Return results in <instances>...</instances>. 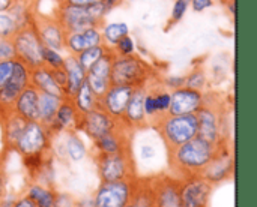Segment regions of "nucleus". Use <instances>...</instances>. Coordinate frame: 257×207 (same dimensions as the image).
<instances>
[{
  "instance_id": "39",
  "label": "nucleus",
  "mask_w": 257,
  "mask_h": 207,
  "mask_svg": "<svg viewBox=\"0 0 257 207\" xmlns=\"http://www.w3.org/2000/svg\"><path fill=\"white\" fill-rule=\"evenodd\" d=\"M8 59H15L12 39L0 36V60H8Z\"/></svg>"
},
{
  "instance_id": "7",
  "label": "nucleus",
  "mask_w": 257,
  "mask_h": 207,
  "mask_svg": "<svg viewBox=\"0 0 257 207\" xmlns=\"http://www.w3.org/2000/svg\"><path fill=\"white\" fill-rule=\"evenodd\" d=\"M14 45L15 59L24 63L30 71L44 65L45 45L42 44L32 20L15 32L11 38Z\"/></svg>"
},
{
  "instance_id": "1",
  "label": "nucleus",
  "mask_w": 257,
  "mask_h": 207,
  "mask_svg": "<svg viewBox=\"0 0 257 207\" xmlns=\"http://www.w3.org/2000/svg\"><path fill=\"white\" fill-rule=\"evenodd\" d=\"M217 146L197 135L193 140L172 150H167L169 167H170V171L173 173L172 176L179 180H184L193 176H200L203 168L209 164V161L215 155Z\"/></svg>"
},
{
  "instance_id": "36",
  "label": "nucleus",
  "mask_w": 257,
  "mask_h": 207,
  "mask_svg": "<svg viewBox=\"0 0 257 207\" xmlns=\"http://www.w3.org/2000/svg\"><path fill=\"white\" fill-rule=\"evenodd\" d=\"M113 51L116 56H128V54H134L136 51V44H134V39L128 35L122 36L117 44L113 47Z\"/></svg>"
},
{
  "instance_id": "40",
  "label": "nucleus",
  "mask_w": 257,
  "mask_h": 207,
  "mask_svg": "<svg viewBox=\"0 0 257 207\" xmlns=\"http://www.w3.org/2000/svg\"><path fill=\"white\" fill-rule=\"evenodd\" d=\"M14 60L15 59H8V60H0V89L6 84L9 80L12 69H14Z\"/></svg>"
},
{
  "instance_id": "18",
  "label": "nucleus",
  "mask_w": 257,
  "mask_h": 207,
  "mask_svg": "<svg viewBox=\"0 0 257 207\" xmlns=\"http://www.w3.org/2000/svg\"><path fill=\"white\" fill-rule=\"evenodd\" d=\"M134 87L111 84L108 90L99 98V108H102L107 114H110L116 120H122L128 101L133 95Z\"/></svg>"
},
{
  "instance_id": "54",
  "label": "nucleus",
  "mask_w": 257,
  "mask_h": 207,
  "mask_svg": "<svg viewBox=\"0 0 257 207\" xmlns=\"http://www.w3.org/2000/svg\"><path fill=\"white\" fill-rule=\"evenodd\" d=\"M205 207H208V206H205Z\"/></svg>"
},
{
  "instance_id": "8",
  "label": "nucleus",
  "mask_w": 257,
  "mask_h": 207,
  "mask_svg": "<svg viewBox=\"0 0 257 207\" xmlns=\"http://www.w3.org/2000/svg\"><path fill=\"white\" fill-rule=\"evenodd\" d=\"M53 138L48 128L41 122H27L14 146V152L20 156L50 155L53 152Z\"/></svg>"
},
{
  "instance_id": "33",
  "label": "nucleus",
  "mask_w": 257,
  "mask_h": 207,
  "mask_svg": "<svg viewBox=\"0 0 257 207\" xmlns=\"http://www.w3.org/2000/svg\"><path fill=\"white\" fill-rule=\"evenodd\" d=\"M107 50H108V47H105L104 44H99V45H95V47H90V48L83 50V51L78 53L75 57L78 59L80 65L87 71L98 59H101V57L105 54Z\"/></svg>"
},
{
  "instance_id": "11",
  "label": "nucleus",
  "mask_w": 257,
  "mask_h": 207,
  "mask_svg": "<svg viewBox=\"0 0 257 207\" xmlns=\"http://www.w3.org/2000/svg\"><path fill=\"white\" fill-rule=\"evenodd\" d=\"M134 189L133 180L101 182L92 198L95 207H126L131 201Z\"/></svg>"
},
{
  "instance_id": "37",
  "label": "nucleus",
  "mask_w": 257,
  "mask_h": 207,
  "mask_svg": "<svg viewBox=\"0 0 257 207\" xmlns=\"http://www.w3.org/2000/svg\"><path fill=\"white\" fill-rule=\"evenodd\" d=\"M44 65L48 66L50 69H60L65 65V57L59 51H54L51 48H45V51H44Z\"/></svg>"
},
{
  "instance_id": "30",
  "label": "nucleus",
  "mask_w": 257,
  "mask_h": 207,
  "mask_svg": "<svg viewBox=\"0 0 257 207\" xmlns=\"http://www.w3.org/2000/svg\"><path fill=\"white\" fill-rule=\"evenodd\" d=\"M60 102H62V98L39 92V122L42 125L45 126L51 125Z\"/></svg>"
},
{
  "instance_id": "55",
  "label": "nucleus",
  "mask_w": 257,
  "mask_h": 207,
  "mask_svg": "<svg viewBox=\"0 0 257 207\" xmlns=\"http://www.w3.org/2000/svg\"><path fill=\"white\" fill-rule=\"evenodd\" d=\"M0 198H2V197H0Z\"/></svg>"
},
{
  "instance_id": "47",
  "label": "nucleus",
  "mask_w": 257,
  "mask_h": 207,
  "mask_svg": "<svg viewBox=\"0 0 257 207\" xmlns=\"http://www.w3.org/2000/svg\"><path fill=\"white\" fill-rule=\"evenodd\" d=\"M74 207H95L92 197H83L74 201Z\"/></svg>"
},
{
  "instance_id": "19",
  "label": "nucleus",
  "mask_w": 257,
  "mask_h": 207,
  "mask_svg": "<svg viewBox=\"0 0 257 207\" xmlns=\"http://www.w3.org/2000/svg\"><path fill=\"white\" fill-rule=\"evenodd\" d=\"M203 105V92L179 87L170 90V107L167 114H196Z\"/></svg>"
},
{
  "instance_id": "5",
  "label": "nucleus",
  "mask_w": 257,
  "mask_h": 207,
  "mask_svg": "<svg viewBox=\"0 0 257 207\" xmlns=\"http://www.w3.org/2000/svg\"><path fill=\"white\" fill-rule=\"evenodd\" d=\"M167 150H172L194 137H197V116L196 114H164L160 117L154 126Z\"/></svg>"
},
{
  "instance_id": "2",
  "label": "nucleus",
  "mask_w": 257,
  "mask_h": 207,
  "mask_svg": "<svg viewBox=\"0 0 257 207\" xmlns=\"http://www.w3.org/2000/svg\"><path fill=\"white\" fill-rule=\"evenodd\" d=\"M111 9L107 6L105 0L90 5V6H69V5H59L57 9L53 12L65 33L81 32L86 29L98 27L102 29L105 24V17Z\"/></svg>"
},
{
  "instance_id": "46",
  "label": "nucleus",
  "mask_w": 257,
  "mask_h": 207,
  "mask_svg": "<svg viewBox=\"0 0 257 207\" xmlns=\"http://www.w3.org/2000/svg\"><path fill=\"white\" fill-rule=\"evenodd\" d=\"M155 155H157V152H155V147H154V146H149V144L142 146V149H140V156H142L145 161L155 158Z\"/></svg>"
},
{
  "instance_id": "48",
  "label": "nucleus",
  "mask_w": 257,
  "mask_h": 207,
  "mask_svg": "<svg viewBox=\"0 0 257 207\" xmlns=\"http://www.w3.org/2000/svg\"><path fill=\"white\" fill-rule=\"evenodd\" d=\"M15 0H0V12L3 11H8L12 5H14Z\"/></svg>"
},
{
  "instance_id": "17",
  "label": "nucleus",
  "mask_w": 257,
  "mask_h": 207,
  "mask_svg": "<svg viewBox=\"0 0 257 207\" xmlns=\"http://www.w3.org/2000/svg\"><path fill=\"white\" fill-rule=\"evenodd\" d=\"M81 116L83 114L77 110V107L74 105V101L71 98H63L56 111L54 120L47 128L53 137H57L63 132H72V131L78 132Z\"/></svg>"
},
{
  "instance_id": "38",
  "label": "nucleus",
  "mask_w": 257,
  "mask_h": 207,
  "mask_svg": "<svg viewBox=\"0 0 257 207\" xmlns=\"http://www.w3.org/2000/svg\"><path fill=\"white\" fill-rule=\"evenodd\" d=\"M160 81L166 89L175 90V89H179V87L185 86V75H169V77L161 78Z\"/></svg>"
},
{
  "instance_id": "41",
  "label": "nucleus",
  "mask_w": 257,
  "mask_h": 207,
  "mask_svg": "<svg viewBox=\"0 0 257 207\" xmlns=\"http://www.w3.org/2000/svg\"><path fill=\"white\" fill-rule=\"evenodd\" d=\"M190 5L194 12H203L214 6V0H190Z\"/></svg>"
},
{
  "instance_id": "25",
  "label": "nucleus",
  "mask_w": 257,
  "mask_h": 207,
  "mask_svg": "<svg viewBox=\"0 0 257 207\" xmlns=\"http://www.w3.org/2000/svg\"><path fill=\"white\" fill-rule=\"evenodd\" d=\"M66 71V87H65V96L66 98H74L81 84L86 81V69L80 65L78 59L74 54H68L65 57V65Z\"/></svg>"
},
{
  "instance_id": "35",
  "label": "nucleus",
  "mask_w": 257,
  "mask_h": 207,
  "mask_svg": "<svg viewBox=\"0 0 257 207\" xmlns=\"http://www.w3.org/2000/svg\"><path fill=\"white\" fill-rule=\"evenodd\" d=\"M188 6H190V2H187V0H175L173 8H172L170 18L167 21V29L166 30H169L170 27H173L175 24H178L184 18V15L188 11Z\"/></svg>"
},
{
  "instance_id": "26",
  "label": "nucleus",
  "mask_w": 257,
  "mask_h": 207,
  "mask_svg": "<svg viewBox=\"0 0 257 207\" xmlns=\"http://www.w3.org/2000/svg\"><path fill=\"white\" fill-rule=\"evenodd\" d=\"M27 120H24L21 116H18L14 110H9L5 117L0 120L2 131H3V144L5 150H14V146L17 140L20 138Z\"/></svg>"
},
{
  "instance_id": "32",
  "label": "nucleus",
  "mask_w": 257,
  "mask_h": 207,
  "mask_svg": "<svg viewBox=\"0 0 257 207\" xmlns=\"http://www.w3.org/2000/svg\"><path fill=\"white\" fill-rule=\"evenodd\" d=\"M185 87L205 92L208 87V74L202 65H196L188 74H185Z\"/></svg>"
},
{
  "instance_id": "53",
  "label": "nucleus",
  "mask_w": 257,
  "mask_h": 207,
  "mask_svg": "<svg viewBox=\"0 0 257 207\" xmlns=\"http://www.w3.org/2000/svg\"><path fill=\"white\" fill-rule=\"evenodd\" d=\"M187 2H190V0H187Z\"/></svg>"
},
{
  "instance_id": "50",
  "label": "nucleus",
  "mask_w": 257,
  "mask_h": 207,
  "mask_svg": "<svg viewBox=\"0 0 257 207\" xmlns=\"http://www.w3.org/2000/svg\"><path fill=\"white\" fill-rule=\"evenodd\" d=\"M8 111H9V110H6V108H5V107H3V105L0 104V120H2L3 117H5V114H6Z\"/></svg>"
},
{
  "instance_id": "6",
  "label": "nucleus",
  "mask_w": 257,
  "mask_h": 207,
  "mask_svg": "<svg viewBox=\"0 0 257 207\" xmlns=\"http://www.w3.org/2000/svg\"><path fill=\"white\" fill-rule=\"evenodd\" d=\"M95 164L101 182H119V180H133L137 177L136 161L133 149L119 152V153H95Z\"/></svg>"
},
{
  "instance_id": "3",
  "label": "nucleus",
  "mask_w": 257,
  "mask_h": 207,
  "mask_svg": "<svg viewBox=\"0 0 257 207\" xmlns=\"http://www.w3.org/2000/svg\"><path fill=\"white\" fill-rule=\"evenodd\" d=\"M197 116V135L212 144H220L226 137V114L223 108V102L218 93L215 92H203V105L196 113Z\"/></svg>"
},
{
  "instance_id": "12",
  "label": "nucleus",
  "mask_w": 257,
  "mask_h": 207,
  "mask_svg": "<svg viewBox=\"0 0 257 207\" xmlns=\"http://www.w3.org/2000/svg\"><path fill=\"white\" fill-rule=\"evenodd\" d=\"M122 120L113 119L110 114H107L102 108H95L86 114L81 116L80 125H78V132L86 134L92 141L101 138L102 135L114 131Z\"/></svg>"
},
{
  "instance_id": "49",
  "label": "nucleus",
  "mask_w": 257,
  "mask_h": 207,
  "mask_svg": "<svg viewBox=\"0 0 257 207\" xmlns=\"http://www.w3.org/2000/svg\"><path fill=\"white\" fill-rule=\"evenodd\" d=\"M123 2H125V0H105V3H107V6H108L110 9H114V8H117V6H120Z\"/></svg>"
},
{
  "instance_id": "52",
  "label": "nucleus",
  "mask_w": 257,
  "mask_h": 207,
  "mask_svg": "<svg viewBox=\"0 0 257 207\" xmlns=\"http://www.w3.org/2000/svg\"><path fill=\"white\" fill-rule=\"evenodd\" d=\"M152 207H158V206H157V204H154V206H152Z\"/></svg>"
},
{
  "instance_id": "24",
  "label": "nucleus",
  "mask_w": 257,
  "mask_h": 207,
  "mask_svg": "<svg viewBox=\"0 0 257 207\" xmlns=\"http://www.w3.org/2000/svg\"><path fill=\"white\" fill-rule=\"evenodd\" d=\"M30 84L41 93H48L57 98H66L63 89L56 83L51 69L45 65L30 71Z\"/></svg>"
},
{
  "instance_id": "51",
  "label": "nucleus",
  "mask_w": 257,
  "mask_h": 207,
  "mask_svg": "<svg viewBox=\"0 0 257 207\" xmlns=\"http://www.w3.org/2000/svg\"><path fill=\"white\" fill-rule=\"evenodd\" d=\"M220 3H223V5H226V3H229V2H233V0H218Z\"/></svg>"
},
{
  "instance_id": "22",
  "label": "nucleus",
  "mask_w": 257,
  "mask_h": 207,
  "mask_svg": "<svg viewBox=\"0 0 257 207\" xmlns=\"http://www.w3.org/2000/svg\"><path fill=\"white\" fill-rule=\"evenodd\" d=\"M99 44H102V35H101V29L98 27L86 29L81 32L65 33V51L68 54L77 56L83 50Z\"/></svg>"
},
{
  "instance_id": "45",
  "label": "nucleus",
  "mask_w": 257,
  "mask_h": 207,
  "mask_svg": "<svg viewBox=\"0 0 257 207\" xmlns=\"http://www.w3.org/2000/svg\"><path fill=\"white\" fill-rule=\"evenodd\" d=\"M11 207H38V206L33 203V200H32V198H29V197L24 194V195L18 197L17 200H14V201H12V204H11Z\"/></svg>"
},
{
  "instance_id": "10",
  "label": "nucleus",
  "mask_w": 257,
  "mask_h": 207,
  "mask_svg": "<svg viewBox=\"0 0 257 207\" xmlns=\"http://www.w3.org/2000/svg\"><path fill=\"white\" fill-rule=\"evenodd\" d=\"M32 23L45 48H51L59 53L65 51V30L54 14H44L36 5L32 12Z\"/></svg>"
},
{
  "instance_id": "20",
  "label": "nucleus",
  "mask_w": 257,
  "mask_h": 207,
  "mask_svg": "<svg viewBox=\"0 0 257 207\" xmlns=\"http://www.w3.org/2000/svg\"><path fill=\"white\" fill-rule=\"evenodd\" d=\"M133 132L134 131H131L123 122H120V125L114 131H111V132H108V134H105L101 138L93 141L95 153L111 155V153H119V152L131 149Z\"/></svg>"
},
{
  "instance_id": "27",
  "label": "nucleus",
  "mask_w": 257,
  "mask_h": 207,
  "mask_svg": "<svg viewBox=\"0 0 257 207\" xmlns=\"http://www.w3.org/2000/svg\"><path fill=\"white\" fill-rule=\"evenodd\" d=\"M38 207H56V189L53 186H45L42 183L33 182L26 188L24 192Z\"/></svg>"
},
{
  "instance_id": "31",
  "label": "nucleus",
  "mask_w": 257,
  "mask_h": 207,
  "mask_svg": "<svg viewBox=\"0 0 257 207\" xmlns=\"http://www.w3.org/2000/svg\"><path fill=\"white\" fill-rule=\"evenodd\" d=\"M130 29L126 23H110V24H104L101 29V35H102V44L108 48H113L117 41L128 35Z\"/></svg>"
},
{
  "instance_id": "21",
  "label": "nucleus",
  "mask_w": 257,
  "mask_h": 207,
  "mask_svg": "<svg viewBox=\"0 0 257 207\" xmlns=\"http://www.w3.org/2000/svg\"><path fill=\"white\" fill-rule=\"evenodd\" d=\"M145 93H146V86L145 87H136L133 90V95L128 101V105L125 108L122 122L131 129V131H139V129H145L149 126L146 114H145V108H143V99H145Z\"/></svg>"
},
{
  "instance_id": "15",
  "label": "nucleus",
  "mask_w": 257,
  "mask_h": 207,
  "mask_svg": "<svg viewBox=\"0 0 257 207\" xmlns=\"http://www.w3.org/2000/svg\"><path fill=\"white\" fill-rule=\"evenodd\" d=\"M212 185L202 176H193L181 180V204L182 207H205L209 203Z\"/></svg>"
},
{
  "instance_id": "14",
  "label": "nucleus",
  "mask_w": 257,
  "mask_h": 207,
  "mask_svg": "<svg viewBox=\"0 0 257 207\" xmlns=\"http://www.w3.org/2000/svg\"><path fill=\"white\" fill-rule=\"evenodd\" d=\"M30 84V69L21 63L20 60H14V69L6 81V84L0 89V104L6 110H12L18 95Z\"/></svg>"
},
{
  "instance_id": "28",
  "label": "nucleus",
  "mask_w": 257,
  "mask_h": 207,
  "mask_svg": "<svg viewBox=\"0 0 257 207\" xmlns=\"http://www.w3.org/2000/svg\"><path fill=\"white\" fill-rule=\"evenodd\" d=\"M63 134H66L63 140V152L66 158H69L71 162L83 161L87 156V147L84 141L81 140V137L78 135V132L72 131V132H63Z\"/></svg>"
},
{
  "instance_id": "29",
  "label": "nucleus",
  "mask_w": 257,
  "mask_h": 207,
  "mask_svg": "<svg viewBox=\"0 0 257 207\" xmlns=\"http://www.w3.org/2000/svg\"><path fill=\"white\" fill-rule=\"evenodd\" d=\"M72 101H74V105L77 107V110L81 114H86V113H89V111L99 107V98L93 93V90L90 89L87 81H84L81 84V87L78 89V92L75 93Z\"/></svg>"
},
{
  "instance_id": "16",
  "label": "nucleus",
  "mask_w": 257,
  "mask_h": 207,
  "mask_svg": "<svg viewBox=\"0 0 257 207\" xmlns=\"http://www.w3.org/2000/svg\"><path fill=\"white\" fill-rule=\"evenodd\" d=\"M155 204L158 207H182L181 204V180L173 176L151 177Z\"/></svg>"
},
{
  "instance_id": "4",
  "label": "nucleus",
  "mask_w": 257,
  "mask_h": 207,
  "mask_svg": "<svg viewBox=\"0 0 257 207\" xmlns=\"http://www.w3.org/2000/svg\"><path fill=\"white\" fill-rule=\"evenodd\" d=\"M157 77V71L151 63L143 60L139 54L116 56L111 65V84L145 87Z\"/></svg>"
},
{
  "instance_id": "9",
  "label": "nucleus",
  "mask_w": 257,
  "mask_h": 207,
  "mask_svg": "<svg viewBox=\"0 0 257 207\" xmlns=\"http://www.w3.org/2000/svg\"><path fill=\"white\" fill-rule=\"evenodd\" d=\"M235 174V155L232 152L230 140H224L217 146V152L209 161V164L203 168L200 176L209 182L212 186L220 185Z\"/></svg>"
},
{
  "instance_id": "34",
  "label": "nucleus",
  "mask_w": 257,
  "mask_h": 207,
  "mask_svg": "<svg viewBox=\"0 0 257 207\" xmlns=\"http://www.w3.org/2000/svg\"><path fill=\"white\" fill-rule=\"evenodd\" d=\"M18 29H20L18 23L9 11L0 12V36L2 38H12Z\"/></svg>"
},
{
  "instance_id": "23",
  "label": "nucleus",
  "mask_w": 257,
  "mask_h": 207,
  "mask_svg": "<svg viewBox=\"0 0 257 207\" xmlns=\"http://www.w3.org/2000/svg\"><path fill=\"white\" fill-rule=\"evenodd\" d=\"M12 110L27 122H39V92L29 84L18 95Z\"/></svg>"
},
{
  "instance_id": "42",
  "label": "nucleus",
  "mask_w": 257,
  "mask_h": 207,
  "mask_svg": "<svg viewBox=\"0 0 257 207\" xmlns=\"http://www.w3.org/2000/svg\"><path fill=\"white\" fill-rule=\"evenodd\" d=\"M51 74L56 80V83L63 89L65 92V87H66V71L65 68H60V69H51Z\"/></svg>"
},
{
  "instance_id": "43",
  "label": "nucleus",
  "mask_w": 257,
  "mask_h": 207,
  "mask_svg": "<svg viewBox=\"0 0 257 207\" xmlns=\"http://www.w3.org/2000/svg\"><path fill=\"white\" fill-rule=\"evenodd\" d=\"M74 198L68 194H59L56 195V207H74Z\"/></svg>"
},
{
  "instance_id": "44",
  "label": "nucleus",
  "mask_w": 257,
  "mask_h": 207,
  "mask_svg": "<svg viewBox=\"0 0 257 207\" xmlns=\"http://www.w3.org/2000/svg\"><path fill=\"white\" fill-rule=\"evenodd\" d=\"M104 0H60L57 2L59 5H69V6H90L95 3H99Z\"/></svg>"
},
{
  "instance_id": "13",
  "label": "nucleus",
  "mask_w": 257,
  "mask_h": 207,
  "mask_svg": "<svg viewBox=\"0 0 257 207\" xmlns=\"http://www.w3.org/2000/svg\"><path fill=\"white\" fill-rule=\"evenodd\" d=\"M113 59H114V51H113V48H108L105 51V54L101 59H98L86 71V81L98 98H101L111 86Z\"/></svg>"
}]
</instances>
